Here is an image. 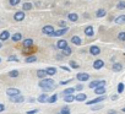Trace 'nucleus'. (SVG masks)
Wrapping results in <instances>:
<instances>
[{
	"mask_svg": "<svg viewBox=\"0 0 125 114\" xmlns=\"http://www.w3.org/2000/svg\"><path fill=\"white\" fill-rule=\"evenodd\" d=\"M39 87L42 88H45V87H54V81L53 79H42L39 81Z\"/></svg>",
	"mask_w": 125,
	"mask_h": 114,
	"instance_id": "f257e3e1",
	"label": "nucleus"
},
{
	"mask_svg": "<svg viewBox=\"0 0 125 114\" xmlns=\"http://www.w3.org/2000/svg\"><path fill=\"white\" fill-rule=\"evenodd\" d=\"M54 27L53 26H50V25H47V26H44L43 28H42V32L44 33V34H47V36H50V37H53V33H54Z\"/></svg>",
	"mask_w": 125,
	"mask_h": 114,
	"instance_id": "f03ea898",
	"label": "nucleus"
},
{
	"mask_svg": "<svg viewBox=\"0 0 125 114\" xmlns=\"http://www.w3.org/2000/svg\"><path fill=\"white\" fill-rule=\"evenodd\" d=\"M10 102L12 103H22L25 101V97L21 96V94H15V96H10Z\"/></svg>",
	"mask_w": 125,
	"mask_h": 114,
	"instance_id": "7ed1b4c3",
	"label": "nucleus"
},
{
	"mask_svg": "<svg viewBox=\"0 0 125 114\" xmlns=\"http://www.w3.org/2000/svg\"><path fill=\"white\" fill-rule=\"evenodd\" d=\"M68 27H62V28H60V30H55L54 31V33H53V37H60V36H62V34H65L66 32H68Z\"/></svg>",
	"mask_w": 125,
	"mask_h": 114,
	"instance_id": "20e7f679",
	"label": "nucleus"
},
{
	"mask_svg": "<svg viewBox=\"0 0 125 114\" xmlns=\"http://www.w3.org/2000/svg\"><path fill=\"white\" fill-rule=\"evenodd\" d=\"M23 19H25V11H23V10L15 12V15H14V20H15V21L20 22V21H22Z\"/></svg>",
	"mask_w": 125,
	"mask_h": 114,
	"instance_id": "39448f33",
	"label": "nucleus"
},
{
	"mask_svg": "<svg viewBox=\"0 0 125 114\" xmlns=\"http://www.w3.org/2000/svg\"><path fill=\"white\" fill-rule=\"evenodd\" d=\"M76 79L79 80V81H87L88 79H90V75L87 74V73H79L77 75H76Z\"/></svg>",
	"mask_w": 125,
	"mask_h": 114,
	"instance_id": "423d86ee",
	"label": "nucleus"
},
{
	"mask_svg": "<svg viewBox=\"0 0 125 114\" xmlns=\"http://www.w3.org/2000/svg\"><path fill=\"white\" fill-rule=\"evenodd\" d=\"M98 86H105V81L104 80H99V81L97 80V81H92L90 83V88H96Z\"/></svg>",
	"mask_w": 125,
	"mask_h": 114,
	"instance_id": "0eeeda50",
	"label": "nucleus"
},
{
	"mask_svg": "<svg viewBox=\"0 0 125 114\" xmlns=\"http://www.w3.org/2000/svg\"><path fill=\"white\" fill-rule=\"evenodd\" d=\"M105 98H107V97H105L104 94H101V96H99L98 98H94V99H92V101H88V102H87V105H88V104L91 105V104H96V103H99V102L104 101Z\"/></svg>",
	"mask_w": 125,
	"mask_h": 114,
	"instance_id": "6e6552de",
	"label": "nucleus"
},
{
	"mask_svg": "<svg viewBox=\"0 0 125 114\" xmlns=\"http://www.w3.org/2000/svg\"><path fill=\"white\" fill-rule=\"evenodd\" d=\"M103 66H104V62H103V60H101V59L94 60V63H93V69L98 70V69H102Z\"/></svg>",
	"mask_w": 125,
	"mask_h": 114,
	"instance_id": "1a4fd4ad",
	"label": "nucleus"
},
{
	"mask_svg": "<svg viewBox=\"0 0 125 114\" xmlns=\"http://www.w3.org/2000/svg\"><path fill=\"white\" fill-rule=\"evenodd\" d=\"M6 94L10 96H15V94H20V90L19 88H8L6 90Z\"/></svg>",
	"mask_w": 125,
	"mask_h": 114,
	"instance_id": "9d476101",
	"label": "nucleus"
},
{
	"mask_svg": "<svg viewBox=\"0 0 125 114\" xmlns=\"http://www.w3.org/2000/svg\"><path fill=\"white\" fill-rule=\"evenodd\" d=\"M114 22L116 25H124L125 23V15H119L118 17H115Z\"/></svg>",
	"mask_w": 125,
	"mask_h": 114,
	"instance_id": "9b49d317",
	"label": "nucleus"
},
{
	"mask_svg": "<svg viewBox=\"0 0 125 114\" xmlns=\"http://www.w3.org/2000/svg\"><path fill=\"white\" fill-rule=\"evenodd\" d=\"M94 93L98 94V96L104 94V93H105V87H104V86H98V87H96V88H94Z\"/></svg>",
	"mask_w": 125,
	"mask_h": 114,
	"instance_id": "f8f14e48",
	"label": "nucleus"
},
{
	"mask_svg": "<svg viewBox=\"0 0 125 114\" xmlns=\"http://www.w3.org/2000/svg\"><path fill=\"white\" fill-rule=\"evenodd\" d=\"M56 47H58L59 49H61V50H62L65 47H68V42H66L65 39H60V41L56 43Z\"/></svg>",
	"mask_w": 125,
	"mask_h": 114,
	"instance_id": "ddd939ff",
	"label": "nucleus"
},
{
	"mask_svg": "<svg viewBox=\"0 0 125 114\" xmlns=\"http://www.w3.org/2000/svg\"><path fill=\"white\" fill-rule=\"evenodd\" d=\"M9 37H10V32L6 30L0 33V41H6V39H9Z\"/></svg>",
	"mask_w": 125,
	"mask_h": 114,
	"instance_id": "4468645a",
	"label": "nucleus"
},
{
	"mask_svg": "<svg viewBox=\"0 0 125 114\" xmlns=\"http://www.w3.org/2000/svg\"><path fill=\"white\" fill-rule=\"evenodd\" d=\"M90 53H91L92 55H98V54L101 53V49H99L97 45H92V47L90 48Z\"/></svg>",
	"mask_w": 125,
	"mask_h": 114,
	"instance_id": "2eb2a0df",
	"label": "nucleus"
},
{
	"mask_svg": "<svg viewBox=\"0 0 125 114\" xmlns=\"http://www.w3.org/2000/svg\"><path fill=\"white\" fill-rule=\"evenodd\" d=\"M112 70H113V71H115V73H119V71H121V70H123V65H121L120 63H115V64H113Z\"/></svg>",
	"mask_w": 125,
	"mask_h": 114,
	"instance_id": "dca6fc26",
	"label": "nucleus"
},
{
	"mask_svg": "<svg viewBox=\"0 0 125 114\" xmlns=\"http://www.w3.org/2000/svg\"><path fill=\"white\" fill-rule=\"evenodd\" d=\"M85 34H86L87 37H92V36L94 34V32H93V27H92V26L86 27V30H85Z\"/></svg>",
	"mask_w": 125,
	"mask_h": 114,
	"instance_id": "f3484780",
	"label": "nucleus"
},
{
	"mask_svg": "<svg viewBox=\"0 0 125 114\" xmlns=\"http://www.w3.org/2000/svg\"><path fill=\"white\" fill-rule=\"evenodd\" d=\"M71 43L75 44V45H81V38L79 36H74L71 38Z\"/></svg>",
	"mask_w": 125,
	"mask_h": 114,
	"instance_id": "a211bd4d",
	"label": "nucleus"
},
{
	"mask_svg": "<svg viewBox=\"0 0 125 114\" xmlns=\"http://www.w3.org/2000/svg\"><path fill=\"white\" fill-rule=\"evenodd\" d=\"M107 15V11L104 10V9H98L97 11H96V16L97 17H104Z\"/></svg>",
	"mask_w": 125,
	"mask_h": 114,
	"instance_id": "6ab92c4d",
	"label": "nucleus"
},
{
	"mask_svg": "<svg viewBox=\"0 0 125 114\" xmlns=\"http://www.w3.org/2000/svg\"><path fill=\"white\" fill-rule=\"evenodd\" d=\"M32 45H33V41L31 38H27V39L23 41V47L25 48H31Z\"/></svg>",
	"mask_w": 125,
	"mask_h": 114,
	"instance_id": "aec40b11",
	"label": "nucleus"
},
{
	"mask_svg": "<svg viewBox=\"0 0 125 114\" xmlns=\"http://www.w3.org/2000/svg\"><path fill=\"white\" fill-rule=\"evenodd\" d=\"M68 19H69L71 22H76V21L79 20V16H77V14H74V12H73V14H69V15H68Z\"/></svg>",
	"mask_w": 125,
	"mask_h": 114,
	"instance_id": "412c9836",
	"label": "nucleus"
},
{
	"mask_svg": "<svg viewBox=\"0 0 125 114\" xmlns=\"http://www.w3.org/2000/svg\"><path fill=\"white\" fill-rule=\"evenodd\" d=\"M45 73H47V75H49V76H53V75H55L56 74V69L55 68H48V69H45Z\"/></svg>",
	"mask_w": 125,
	"mask_h": 114,
	"instance_id": "4be33fe9",
	"label": "nucleus"
},
{
	"mask_svg": "<svg viewBox=\"0 0 125 114\" xmlns=\"http://www.w3.org/2000/svg\"><path fill=\"white\" fill-rule=\"evenodd\" d=\"M86 98H87V96H86L85 93H80V94H77V96L75 97V99L79 101V102H85Z\"/></svg>",
	"mask_w": 125,
	"mask_h": 114,
	"instance_id": "5701e85b",
	"label": "nucleus"
},
{
	"mask_svg": "<svg viewBox=\"0 0 125 114\" xmlns=\"http://www.w3.org/2000/svg\"><path fill=\"white\" fill-rule=\"evenodd\" d=\"M71 53H73V50L69 47H65L64 49H62V55L64 56H69V55H71Z\"/></svg>",
	"mask_w": 125,
	"mask_h": 114,
	"instance_id": "b1692460",
	"label": "nucleus"
},
{
	"mask_svg": "<svg viewBox=\"0 0 125 114\" xmlns=\"http://www.w3.org/2000/svg\"><path fill=\"white\" fill-rule=\"evenodd\" d=\"M32 8H33V5L31 3H25L22 5V10L23 11H30V10H32Z\"/></svg>",
	"mask_w": 125,
	"mask_h": 114,
	"instance_id": "393cba45",
	"label": "nucleus"
},
{
	"mask_svg": "<svg viewBox=\"0 0 125 114\" xmlns=\"http://www.w3.org/2000/svg\"><path fill=\"white\" fill-rule=\"evenodd\" d=\"M11 39H12L14 42H19V41L22 39V34H21L20 32H17V33H15V34L11 37Z\"/></svg>",
	"mask_w": 125,
	"mask_h": 114,
	"instance_id": "a878e982",
	"label": "nucleus"
},
{
	"mask_svg": "<svg viewBox=\"0 0 125 114\" xmlns=\"http://www.w3.org/2000/svg\"><path fill=\"white\" fill-rule=\"evenodd\" d=\"M38 102H41V103H45V102H48V96L47 94H41L39 97H38Z\"/></svg>",
	"mask_w": 125,
	"mask_h": 114,
	"instance_id": "bb28decb",
	"label": "nucleus"
},
{
	"mask_svg": "<svg viewBox=\"0 0 125 114\" xmlns=\"http://www.w3.org/2000/svg\"><path fill=\"white\" fill-rule=\"evenodd\" d=\"M116 9L118 10H124L125 9V1L124 0H120V1L116 4Z\"/></svg>",
	"mask_w": 125,
	"mask_h": 114,
	"instance_id": "cd10ccee",
	"label": "nucleus"
},
{
	"mask_svg": "<svg viewBox=\"0 0 125 114\" xmlns=\"http://www.w3.org/2000/svg\"><path fill=\"white\" fill-rule=\"evenodd\" d=\"M25 62H26V63H36V62H37V58H36L34 55H31V56H27Z\"/></svg>",
	"mask_w": 125,
	"mask_h": 114,
	"instance_id": "c85d7f7f",
	"label": "nucleus"
},
{
	"mask_svg": "<svg viewBox=\"0 0 125 114\" xmlns=\"http://www.w3.org/2000/svg\"><path fill=\"white\" fill-rule=\"evenodd\" d=\"M37 76H38L39 79H44V77L47 76L45 70H38V71H37Z\"/></svg>",
	"mask_w": 125,
	"mask_h": 114,
	"instance_id": "c756f323",
	"label": "nucleus"
},
{
	"mask_svg": "<svg viewBox=\"0 0 125 114\" xmlns=\"http://www.w3.org/2000/svg\"><path fill=\"white\" fill-rule=\"evenodd\" d=\"M20 75V73L17 71V70H11L10 73H9V76L10 77H12V79H15V77H17Z\"/></svg>",
	"mask_w": 125,
	"mask_h": 114,
	"instance_id": "7c9ffc66",
	"label": "nucleus"
},
{
	"mask_svg": "<svg viewBox=\"0 0 125 114\" xmlns=\"http://www.w3.org/2000/svg\"><path fill=\"white\" fill-rule=\"evenodd\" d=\"M74 99H75V97H74L73 94H66V96H65V98H64V101H65V102H69V103H70V102H73Z\"/></svg>",
	"mask_w": 125,
	"mask_h": 114,
	"instance_id": "2f4dec72",
	"label": "nucleus"
},
{
	"mask_svg": "<svg viewBox=\"0 0 125 114\" xmlns=\"http://www.w3.org/2000/svg\"><path fill=\"white\" fill-rule=\"evenodd\" d=\"M56 99H58V94H53L52 97H48L49 103H54V102H56Z\"/></svg>",
	"mask_w": 125,
	"mask_h": 114,
	"instance_id": "473e14b6",
	"label": "nucleus"
},
{
	"mask_svg": "<svg viewBox=\"0 0 125 114\" xmlns=\"http://www.w3.org/2000/svg\"><path fill=\"white\" fill-rule=\"evenodd\" d=\"M118 39L121 42H125V32H119L118 33Z\"/></svg>",
	"mask_w": 125,
	"mask_h": 114,
	"instance_id": "72a5a7b5",
	"label": "nucleus"
},
{
	"mask_svg": "<svg viewBox=\"0 0 125 114\" xmlns=\"http://www.w3.org/2000/svg\"><path fill=\"white\" fill-rule=\"evenodd\" d=\"M124 88H125V85H124L123 82H120V83L118 85V93H123Z\"/></svg>",
	"mask_w": 125,
	"mask_h": 114,
	"instance_id": "f704fd0d",
	"label": "nucleus"
},
{
	"mask_svg": "<svg viewBox=\"0 0 125 114\" xmlns=\"http://www.w3.org/2000/svg\"><path fill=\"white\" fill-rule=\"evenodd\" d=\"M8 60H9V63H10V62H15V63H19V59H17V56H16V55H10Z\"/></svg>",
	"mask_w": 125,
	"mask_h": 114,
	"instance_id": "c9c22d12",
	"label": "nucleus"
},
{
	"mask_svg": "<svg viewBox=\"0 0 125 114\" xmlns=\"http://www.w3.org/2000/svg\"><path fill=\"white\" fill-rule=\"evenodd\" d=\"M59 114H70V109H69V108H62V109L59 112Z\"/></svg>",
	"mask_w": 125,
	"mask_h": 114,
	"instance_id": "e433bc0d",
	"label": "nucleus"
},
{
	"mask_svg": "<svg viewBox=\"0 0 125 114\" xmlns=\"http://www.w3.org/2000/svg\"><path fill=\"white\" fill-rule=\"evenodd\" d=\"M9 1H10V5H11V6H16V5L20 4L21 0H9Z\"/></svg>",
	"mask_w": 125,
	"mask_h": 114,
	"instance_id": "4c0bfd02",
	"label": "nucleus"
},
{
	"mask_svg": "<svg viewBox=\"0 0 125 114\" xmlns=\"http://www.w3.org/2000/svg\"><path fill=\"white\" fill-rule=\"evenodd\" d=\"M70 66H71L73 69H79V68H80V65H79L77 63H75V62H73V60L70 62Z\"/></svg>",
	"mask_w": 125,
	"mask_h": 114,
	"instance_id": "58836bf2",
	"label": "nucleus"
},
{
	"mask_svg": "<svg viewBox=\"0 0 125 114\" xmlns=\"http://www.w3.org/2000/svg\"><path fill=\"white\" fill-rule=\"evenodd\" d=\"M75 91V88H66L65 91H64V94L66 96V94H73V92Z\"/></svg>",
	"mask_w": 125,
	"mask_h": 114,
	"instance_id": "ea45409f",
	"label": "nucleus"
},
{
	"mask_svg": "<svg viewBox=\"0 0 125 114\" xmlns=\"http://www.w3.org/2000/svg\"><path fill=\"white\" fill-rule=\"evenodd\" d=\"M59 26L60 27H66V21H59Z\"/></svg>",
	"mask_w": 125,
	"mask_h": 114,
	"instance_id": "a19ab883",
	"label": "nucleus"
},
{
	"mask_svg": "<svg viewBox=\"0 0 125 114\" xmlns=\"http://www.w3.org/2000/svg\"><path fill=\"white\" fill-rule=\"evenodd\" d=\"M75 90H76V91H82V90H83V86H82V85H77V86L75 87Z\"/></svg>",
	"mask_w": 125,
	"mask_h": 114,
	"instance_id": "79ce46f5",
	"label": "nucleus"
},
{
	"mask_svg": "<svg viewBox=\"0 0 125 114\" xmlns=\"http://www.w3.org/2000/svg\"><path fill=\"white\" fill-rule=\"evenodd\" d=\"M71 81H73V79H69L68 81H61L60 85H66V83H69V82H71Z\"/></svg>",
	"mask_w": 125,
	"mask_h": 114,
	"instance_id": "37998d69",
	"label": "nucleus"
},
{
	"mask_svg": "<svg viewBox=\"0 0 125 114\" xmlns=\"http://www.w3.org/2000/svg\"><path fill=\"white\" fill-rule=\"evenodd\" d=\"M37 112H38V109H33V110H28L27 114H34V113H37Z\"/></svg>",
	"mask_w": 125,
	"mask_h": 114,
	"instance_id": "c03bdc74",
	"label": "nucleus"
},
{
	"mask_svg": "<svg viewBox=\"0 0 125 114\" xmlns=\"http://www.w3.org/2000/svg\"><path fill=\"white\" fill-rule=\"evenodd\" d=\"M4 109H5V105H4L3 103H0V112H3Z\"/></svg>",
	"mask_w": 125,
	"mask_h": 114,
	"instance_id": "a18cd8bd",
	"label": "nucleus"
},
{
	"mask_svg": "<svg viewBox=\"0 0 125 114\" xmlns=\"http://www.w3.org/2000/svg\"><path fill=\"white\" fill-rule=\"evenodd\" d=\"M101 108H103V107H102V105H96V107H93L92 109H93V110H97V109H101Z\"/></svg>",
	"mask_w": 125,
	"mask_h": 114,
	"instance_id": "49530a36",
	"label": "nucleus"
},
{
	"mask_svg": "<svg viewBox=\"0 0 125 114\" xmlns=\"http://www.w3.org/2000/svg\"><path fill=\"white\" fill-rule=\"evenodd\" d=\"M60 69H62V70H65V71H70L71 69H69V68H66V66H61Z\"/></svg>",
	"mask_w": 125,
	"mask_h": 114,
	"instance_id": "de8ad7c7",
	"label": "nucleus"
},
{
	"mask_svg": "<svg viewBox=\"0 0 125 114\" xmlns=\"http://www.w3.org/2000/svg\"><path fill=\"white\" fill-rule=\"evenodd\" d=\"M112 99H113V101H116V99H118V94H114V96H112Z\"/></svg>",
	"mask_w": 125,
	"mask_h": 114,
	"instance_id": "09e8293b",
	"label": "nucleus"
},
{
	"mask_svg": "<svg viewBox=\"0 0 125 114\" xmlns=\"http://www.w3.org/2000/svg\"><path fill=\"white\" fill-rule=\"evenodd\" d=\"M108 114H116V112H114V110H109Z\"/></svg>",
	"mask_w": 125,
	"mask_h": 114,
	"instance_id": "8fccbe9b",
	"label": "nucleus"
},
{
	"mask_svg": "<svg viewBox=\"0 0 125 114\" xmlns=\"http://www.w3.org/2000/svg\"><path fill=\"white\" fill-rule=\"evenodd\" d=\"M1 48H3V43H1V42H0V49H1Z\"/></svg>",
	"mask_w": 125,
	"mask_h": 114,
	"instance_id": "3c124183",
	"label": "nucleus"
},
{
	"mask_svg": "<svg viewBox=\"0 0 125 114\" xmlns=\"http://www.w3.org/2000/svg\"><path fill=\"white\" fill-rule=\"evenodd\" d=\"M121 110H123V112L125 113V107H124V108H121Z\"/></svg>",
	"mask_w": 125,
	"mask_h": 114,
	"instance_id": "603ef678",
	"label": "nucleus"
},
{
	"mask_svg": "<svg viewBox=\"0 0 125 114\" xmlns=\"http://www.w3.org/2000/svg\"><path fill=\"white\" fill-rule=\"evenodd\" d=\"M0 63H1V59H0Z\"/></svg>",
	"mask_w": 125,
	"mask_h": 114,
	"instance_id": "864d4df0",
	"label": "nucleus"
}]
</instances>
